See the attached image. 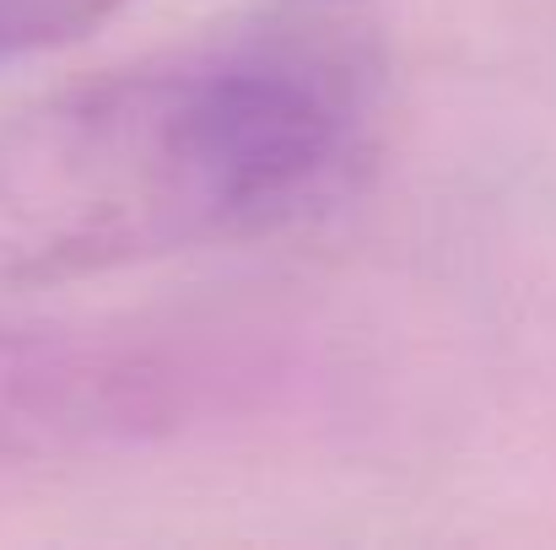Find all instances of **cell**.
<instances>
[{
    "instance_id": "cell-1",
    "label": "cell",
    "mask_w": 556,
    "mask_h": 550,
    "mask_svg": "<svg viewBox=\"0 0 556 550\" xmlns=\"http://www.w3.org/2000/svg\"><path fill=\"white\" fill-rule=\"evenodd\" d=\"M383 71L378 0H254L205 49L81 92L5 157L27 254L87 265L325 210L368 157Z\"/></svg>"
},
{
    "instance_id": "cell-2",
    "label": "cell",
    "mask_w": 556,
    "mask_h": 550,
    "mask_svg": "<svg viewBox=\"0 0 556 550\" xmlns=\"http://www.w3.org/2000/svg\"><path fill=\"white\" fill-rule=\"evenodd\" d=\"M174 383L147 351L0 330V470L168 426Z\"/></svg>"
},
{
    "instance_id": "cell-3",
    "label": "cell",
    "mask_w": 556,
    "mask_h": 550,
    "mask_svg": "<svg viewBox=\"0 0 556 550\" xmlns=\"http://www.w3.org/2000/svg\"><path fill=\"white\" fill-rule=\"evenodd\" d=\"M125 5L130 0H0V60H27L81 43Z\"/></svg>"
}]
</instances>
